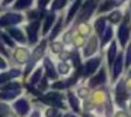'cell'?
<instances>
[{
  "instance_id": "obj_1",
  "label": "cell",
  "mask_w": 131,
  "mask_h": 117,
  "mask_svg": "<svg viewBox=\"0 0 131 117\" xmlns=\"http://www.w3.org/2000/svg\"><path fill=\"white\" fill-rule=\"evenodd\" d=\"M21 21V16L20 14H14V13H9L4 14L3 17L0 18V27L4 26H12V24H17Z\"/></svg>"
},
{
  "instance_id": "obj_2",
  "label": "cell",
  "mask_w": 131,
  "mask_h": 117,
  "mask_svg": "<svg viewBox=\"0 0 131 117\" xmlns=\"http://www.w3.org/2000/svg\"><path fill=\"white\" fill-rule=\"evenodd\" d=\"M45 45H47V44H45V42H42V44H40V45L37 47V49H35V52L32 54V57H31V61H30L28 66H27V69H26V73H24L26 76L28 75L30 69H31L32 66H34L35 61H37V59H40V58H41V55L44 54V49H45Z\"/></svg>"
},
{
  "instance_id": "obj_3",
  "label": "cell",
  "mask_w": 131,
  "mask_h": 117,
  "mask_svg": "<svg viewBox=\"0 0 131 117\" xmlns=\"http://www.w3.org/2000/svg\"><path fill=\"white\" fill-rule=\"evenodd\" d=\"M61 94L59 93H54V92H52V93H48L47 94L45 97H41V100H44V102H47V103H49V104H54V106H58V107H61Z\"/></svg>"
},
{
  "instance_id": "obj_4",
  "label": "cell",
  "mask_w": 131,
  "mask_h": 117,
  "mask_svg": "<svg viewBox=\"0 0 131 117\" xmlns=\"http://www.w3.org/2000/svg\"><path fill=\"white\" fill-rule=\"evenodd\" d=\"M14 109H16V111H17L20 116H26V114L28 113V103H27V100L20 99L18 102H16Z\"/></svg>"
},
{
  "instance_id": "obj_5",
  "label": "cell",
  "mask_w": 131,
  "mask_h": 117,
  "mask_svg": "<svg viewBox=\"0 0 131 117\" xmlns=\"http://www.w3.org/2000/svg\"><path fill=\"white\" fill-rule=\"evenodd\" d=\"M99 65H100V58H93V59L88 61L86 68H85V75H92Z\"/></svg>"
},
{
  "instance_id": "obj_6",
  "label": "cell",
  "mask_w": 131,
  "mask_h": 117,
  "mask_svg": "<svg viewBox=\"0 0 131 117\" xmlns=\"http://www.w3.org/2000/svg\"><path fill=\"white\" fill-rule=\"evenodd\" d=\"M37 31H38V23H32L31 26L27 27L30 42H35V41H37Z\"/></svg>"
},
{
  "instance_id": "obj_7",
  "label": "cell",
  "mask_w": 131,
  "mask_h": 117,
  "mask_svg": "<svg viewBox=\"0 0 131 117\" xmlns=\"http://www.w3.org/2000/svg\"><path fill=\"white\" fill-rule=\"evenodd\" d=\"M96 47H97V38L96 37H92L90 40H89L86 48H85V57H89V55L93 54V52L96 51Z\"/></svg>"
},
{
  "instance_id": "obj_8",
  "label": "cell",
  "mask_w": 131,
  "mask_h": 117,
  "mask_svg": "<svg viewBox=\"0 0 131 117\" xmlns=\"http://www.w3.org/2000/svg\"><path fill=\"white\" fill-rule=\"evenodd\" d=\"M114 71H113V79H117L118 78V75L121 73V69H123V57L121 55H118L117 57V59L114 61Z\"/></svg>"
},
{
  "instance_id": "obj_9",
  "label": "cell",
  "mask_w": 131,
  "mask_h": 117,
  "mask_svg": "<svg viewBox=\"0 0 131 117\" xmlns=\"http://www.w3.org/2000/svg\"><path fill=\"white\" fill-rule=\"evenodd\" d=\"M20 93V89H13V90H3L0 93V99L3 100H12Z\"/></svg>"
},
{
  "instance_id": "obj_10",
  "label": "cell",
  "mask_w": 131,
  "mask_h": 117,
  "mask_svg": "<svg viewBox=\"0 0 131 117\" xmlns=\"http://www.w3.org/2000/svg\"><path fill=\"white\" fill-rule=\"evenodd\" d=\"M118 40L121 42V45H124L128 40V27L127 26H121L118 30Z\"/></svg>"
},
{
  "instance_id": "obj_11",
  "label": "cell",
  "mask_w": 131,
  "mask_h": 117,
  "mask_svg": "<svg viewBox=\"0 0 131 117\" xmlns=\"http://www.w3.org/2000/svg\"><path fill=\"white\" fill-rule=\"evenodd\" d=\"M104 80H106V73H104V71H102L99 75H96L94 78H92L89 83H90V86H97V85L104 83Z\"/></svg>"
},
{
  "instance_id": "obj_12",
  "label": "cell",
  "mask_w": 131,
  "mask_h": 117,
  "mask_svg": "<svg viewBox=\"0 0 131 117\" xmlns=\"http://www.w3.org/2000/svg\"><path fill=\"white\" fill-rule=\"evenodd\" d=\"M18 75H20V72H18L17 69H13V71L9 72V73H2L0 75V85L4 83L6 80H9L10 78H16V76H18Z\"/></svg>"
},
{
  "instance_id": "obj_13",
  "label": "cell",
  "mask_w": 131,
  "mask_h": 117,
  "mask_svg": "<svg viewBox=\"0 0 131 117\" xmlns=\"http://www.w3.org/2000/svg\"><path fill=\"white\" fill-rule=\"evenodd\" d=\"M125 97H127V93H125V90H124V85L120 83V86L117 88V103L121 104V103L124 102Z\"/></svg>"
},
{
  "instance_id": "obj_14",
  "label": "cell",
  "mask_w": 131,
  "mask_h": 117,
  "mask_svg": "<svg viewBox=\"0 0 131 117\" xmlns=\"http://www.w3.org/2000/svg\"><path fill=\"white\" fill-rule=\"evenodd\" d=\"M16 59L18 62H26L28 59V52H27V49H17L16 51Z\"/></svg>"
},
{
  "instance_id": "obj_15",
  "label": "cell",
  "mask_w": 131,
  "mask_h": 117,
  "mask_svg": "<svg viewBox=\"0 0 131 117\" xmlns=\"http://www.w3.org/2000/svg\"><path fill=\"white\" fill-rule=\"evenodd\" d=\"M93 102L96 104H102L103 102H106V92L104 90H100V92H96L93 94Z\"/></svg>"
},
{
  "instance_id": "obj_16",
  "label": "cell",
  "mask_w": 131,
  "mask_h": 117,
  "mask_svg": "<svg viewBox=\"0 0 131 117\" xmlns=\"http://www.w3.org/2000/svg\"><path fill=\"white\" fill-rule=\"evenodd\" d=\"M9 33H10V34H12L17 41H20V42H24V41H26L24 34L20 31V30H17V28H9Z\"/></svg>"
},
{
  "instance_id": "obj_17",
  "label": "cell",
  "mask_w": 131,
  "mask_h": 117,
  "mask_svg": "<svg viewBox=\"0 0 131 117\" xmlns=\"http://www.w3.org/2000/svg\"><path fill=\"white\" fill-rule=\"evenodd\" d=\"M45 69H47V73H48L49 78H52V79L57 78L55 69H54V66H52V63H51V61H49V59H45Z\"/></svg>"
},
{
  "instance_id": "obj_18",
  "label": "cell",
  "mask_w": 131,
  "mask_h": 117,
  "mask_svg": "<svg viewBox=\"0 0 131 117\" xmlns=\"http://www.w3.org/2000/svg\"><path fill=\"white\" fill-rule=\"evenodd\" d=\"M54 20H55V16L54 14H48V16H47L45 24H44V30H42L44 34H45V33H48V30L51 28V24L54 23Z\"/></svg>"
},
{
  "instance_id": "obj_19",
  "label": "cell",
  "mask_w": 131,
  "mask_h": 117,
  "mask_svg": "<svg viewBox=\"0 0 131 117\" xmlns=\"http://www.w3.org/2000/svg\"><path fill=\"white\" fill-rule=\"evenodd\" d=\"M94 9V0H89V9L88 7H85V10H83L82 13V17L80 18H89V16H90L92 10Z\"/></svg>"
},
{
  "instance_id": "obj_20",
  "label": "cell",
  "mask_w": 131,
  "mask_h": 117,
  "mask_svg": "<svg viewBox=\"0 0 131 117\" xmlns=\"http://www.w3.org/2000/svg\"><path fill=\"white\" fill-rule=\"evenodd\" d=\"M80 3H82V0H76V2H75V3L72 4L71 10H69V14H68V21H71V20H72V17H73V14L76 13V10L79 9Z\"/></svg>"
},
{
  "instance_id": "obj_21",
  "label": "cell",
  "mask_w": 131,
  "mask_h": 117,
  "mask_svg": "<svg viewBox=\"0 0 131 117\" xmlns=\"http://www.w3.org/2000/svg\"><path fill=\"white\" fill-rule=\"evenodd\" d=\"M114 57H116V44H111L110 45V49L107 52V59H108V63H113L114 61Z\"/></svg>"
},
{
  "instance_id": "obj_22",
  "label": "cell",
  "mask_w": 131,
  "mask_h": 117,
  "mask_svg": "<svg viewBox=\"0 0 131 117\" xmlns=\"http://www.w3.org/2000/svg\"><path fill=\"white\" fill-rule=\"evenodd\" d=\"M68 97H69V102H71L72 109H73L75 111H79V103H78V100H76V97H75V94H73V93H69Z\"/></svg>"
},
{
  "instance_id": "obj_23",
  "label": "cell",
  "mask_w": 131,
  "mask_h": 117,
  "mask_svg": "<svg viewBox=\"0 0 131 117\" xmlns=\"http://www.w3.org/2000/svg\"><path fill=\"white\" fill-rule=\"evenodd\" d=\"M111 35H113V30H111V28H106L104 34H103V38H102V45H104V44L108 42V40L111 38Z\"/></svg>"
},
{
  "instance_id": "obj_24",
  "label": "cell",
  "mask_w": 131,
  "mask_h": 117,
  "mask_svg": "<svg viewBox=\"0 0 131 117\" xmlns=\"http://www.w3.org/2000/svg\"><path fill=\"white\" fill-rule=\"evenodd\" d=\"M31 2H32V0H18L14 7H16V9H18V10H20V9H26V7H28L30 4H31Z\"/></svg>"
},
{
  "instance_id": "obj_25",
  "label": "cell",
  "mask_w": 131,
  "mask_h": 117,
  "mask_svg": "<svg viewBox=\"0 0 131 117\" xmlns=\"http://www.w3.org/2000/svg\"><path fill=\"white\" fill-rule=\"evenodd\" d=\"M94 27H96V31L102 34V33L104 31V28H106V27H104V20H103V18L97 20V21H96V26H94Z\"/></svg>"
},
{
  "instance_id": "obj_26",
  "label": "cell",
  "mask_w": 131,
  "mask_h": 117,
  "mask_svg": "<svg viewBox=\"0 0 131 117\" xmlns=\"http://www.w3.org/2000/svg\"><path fill=\"white\" fill-rule=\"evenodd\" d=\"M120 18H121V14H120L118 12H114V13H111V14H110V21H111V23H118Z\"/></svg>"
},
{
  "instance_id": "obj_27",
  "label": "cell",
  "mask_w": 131,
  "mask_h": 117,
  "mask_svg": "<svg viewBox=\"0 0 131 117\" xmlns=\"http://www.w3.org/2000/svg\"><path fill=\"white\" fill-rule=\"evenodd\" d=\"M65 3H66V0H55L52 9H54V10H58V9H61L62 6H65Z\"/></svg>"
},
{
  "instance_id": "obj_28",
  "label": "cell",
  "mask_w": 131,
  "mask_h": 117,
  "mask_svg": "<svg viewBox=\"0 0 131 117\" xmlns=\"http://www.w3.org/2000/svg\"><path fill=\"white\" fill-rule=\"evenodd\" d=\"M40 78H41V69H38V71H35V73L32 75V78H31V85L37 83L38 80H40Z\"/></svg>"
},
{
  "instance_id": "obj_29",
  "label": "cell",
  "mask_w": 131,
  "mask_h": 117,
  "mask_svg": "<svg viewBox=\"0 0 131 117\" xmlns=\"http://www.w3.org/2000/svg\"><path fill=\"white\" fill-rule=\"evenodd\" d=\"M58 71H59V73H63V75H65L66 72L69 71V66L66 65V63L61 62V63H59V66H58Z\"/></svg>"
},
{
  "instance_id": "obj_30",
  "label": "cell",
  "mask_w": 131,
  "mask_h": 117,
  "mask_svg": "<svg viewBox=\"0 0 131 117\" xmlns=\"http://www.w3.org/2000/svg\"><path fill=\"white\" fill-rule=\"evenodd\" d=\"M4 90H13V89H20V86H18V83H9V85H4L3 86Z\"/></svg>"
},
{
  "instance_id": "obj_31",
  "label": "cell",
  "mask_w": 131,
  "mask_h": 117,
  "mask_svg": "<svg viewBox=\"0 0 131 117\" xmlns=\"http://www.w3.org/2000/svg\"><path fill=\"white\" fill-rule=\"evenodd\" d=\"M110 7H113V2H106V3L99 9V12H106V10H108Z\"/></svg>"
},
{
  "instance_id": "obj_32",
  "label": "cell",
  "mask_w": 131,
  "mask_h": 117,
  "mask_svg": "<svg viewBox=\"0 0 131 117\" xmlns=\"http://www.w3.org/2000/svg\"><path fill=\"white\" fill-rule=\"evenodd\" d=\"M59 28H61V23H58L57 26H55V28L52 30V33H51V38L54 40V37H57V34L59 33Z\"/></svg>"
},
{
  "instance_id": "obj_33",
  "label": "cell",
  "mask_w": 131,
  "mask_h": 117,
  "mask_svg": "<svg viewBox=\"0 0 131 117\" xmlns=\"http://www.w3.org/2000/svg\"><path fill=\"white\" fill-rule=\"evenodd\" d=\"M61 49H62V44H59V42H54V44H52V51H54V52H59Z\"/></svg>"
},
{
  "instance_id": "obj_34",
  "label": "cell",
  "mask_w": 131,
  "mask_h": 117,
  "mask_svg": "<svg viewBox=\"0 0 131 117\" xmlns=\"http://www.w3.org/2000/svg\"><path fill=\"white\" fill-rule=\"evenodd\" d=\"M79 31H80V34H88V33H89V27L86 26V24H82V26L79 27Z\"/></svg>"
},
{
  "instance_id": "obj_35",
  "label": "cell",
  "mask_w": 131,
  "mask_h": 117,
  "mask_svg": "<svg viewBox=\"0 0 131 117\" xmlns=\"http://www.w3.org/2000/svg\"><path fill=\"white\" fill-rule=\"evenodd\" d=\"M0 37L3 38V40H4V42H6V44H9V45H10V47H13V41H12V40H10V38H9V37H7V35H6V34H2V35H0Z\"/></svg>"
},
{
  "instance_id": "obj_36",
  "label": "cell",
  "mask_w": 131,
  "mask_h": 117,
  "mask_svg": "<svg viewBox=\"0 0 131 117\" xmlns=\"http://www.w3.org/2000/svg\"><path fill=\"white\" fill-rule=\"evenodd\" d=\"M7 111H9V107L6 104H3V103H0V114H4Z\"/></svg>"
},
{
  "instance_id": "obj_37",
  "label": "cell",
  "mask_w": 131,
  "mask_h": 117,
  "mask_svg": "<svg viewBox=\"0 0 131 117\" xmlns=\"http://www.w3.org/2000/svg\"><path fill=\"white\" fill-rule=\"evenodd\" d=\"M54 88L55 89H63V88H65V83H63V82H57L54 85Z\"/></svg>"
},
{
  "instance_id": "obj_38",
  "label": "cell",
  "mask_w": 131,
  "mask_h": 117,
  "mask_svg": "<svg viewBox=\"0 0 131 117\" xmlns=\"http://www.w3.org/2000/svg\"><path fill=\"white\" fill-rule=\"evenodd\" d=\"M55 114H57V113H55L54 109H49V110H47V117H54Z\"/></svg>"
},
{
  "instance_id": "obj_39",
  "label": "cell",
  "mask_w": 131,
  "mask_h": 117,
  "mask_svg": "<svg viewBox=\"0 0 131 117\" xmlns=\"http://www.w3.org/2000/svg\"><path fill=\"white\" fill-rule=\"evenodd\" d=\"M48 2L49 0H38V4H40V7H44V6L48 4Z\"/></svg>"
},
{
  "instance_id": "obj_40",
  "label": "cell",
  "mask_w": 131,
  "mask_h": 117,
  "mask_svg": "<svg viewBox=\"0 0 131 117\" xmlns=\"http://www.w3.org/2000/svg\"><path fill=\"white\" fill-rule=\"evenodd\" d=\"M79 94L82 97H85L86 94H88V89H79Z\"/></svg>"
},
{
  "instance_id": "obj_41",
  "label": "cell",
  "mask_w": 131,
  "mask_h": 117,
  "mask_svg": "<svg viewBox=\"0 0 131 117\" xmlns=\"http://www.w3.org/2000/svg\"><path fill=\"white\" fill-rule=\"evenodd\" d=\"M0 52H2L3 55H9V52L4 49V47H3V44H2V42H0Z\"/></svg>"
},
{
  "instance_id": "obj_42",
  "label": "cell",
  "mask_w": 131,
  "mask_h": 117,
  "mask_svg": "<svg viewBox=\"0 0 131 117\" xmlns=\"http://www.w3.org/2000/svg\"><path fill=\"white\" fill-rule=\"evenodd\" d=\"M82 42H83L82 37H78L76 40H75V44H76V45H82Z\"/></svg>"
},
{
  "instance_id": "obj_43",
  "label": "cell",
  "mask_w": 131,
  "mask_h": 117,
  "mask_svg": "<svg viewBox=\"0 0 131 117\" xmlns=\"http://www.w3.org/2000/svg\"><path fill=\"white\" fill-rule=\"evenodd\" d=\"M6 68V62H4L3 58H0V69H4Z\"/></svg>"
},
{
  "instance_id": "obj_44",
  "label": "cell",
  "mask_w": 131,
  "mask_h": 117,
  "mask_svg": "<svg viewBox=\"0 0 131 117\" xmlns=\"http://www.w3.org/2000/svg\"><path fill=\"white\" fill-rule=\"evenodd\" d=\"M116 117H128V114L124 113V111H120V113L116 114Z\"/></svg>"
},
{
  "instance_id": "obj_45",
  "label": "cell",
  "mask_w": 131,
  "mask_h": 117,
  "mask_svg": "<svg viewBox=\"0 0 131 117\" xmlns=\"http://www.w3.org/2000/svg\"><path fill=\"white\" fill-rule=\"evenodd\" d=\"M45 88H47V79H42V82L40 85V89H45Z\"/></svg>"
},
{
  "instance_id": "obj_46",
  "label": "cell",
  "mask_w": 131,
  "mask_h": 117,
  "mask_svg": "<svg viewBox=\"0 0 131 117\" xmlns=\"http://www.w3.org/2000/svg\"><path fill=\"white\" fill-rule=\"evenodd\" d=\"M130 61H131V52L128 51L127 52V62H125V63H127V65H130Z\"/></svg>"
},
{
  "instance_id": "obj_47",
  "label": "cell",
  "mask_w": 131,
  "mask_h": 117,
  "mask_svg": "<svg viewBox=\"0 0 131 117\" xmlns=\"http://www.w3.org/2000/svg\"><path fill=\"white\" fill-rule=\"evenodd\" d=\"M10 2H12V0H4V2H3V4H7V3H10Z\"/></svg>"
},
{
  "instance_id": "obj_48",
  "label": "cell",
  "mask_w": 131,
  "mask_h": 117,
  "mask_svg": "<svg viewBox=\"0 0 131 117\" xmlns=\"http://www.w3.org/2000/svg\"><path fill=\"white\" fill-rule=\"evenodd\" d=\"M66 117H73V116H71V114H68V116H66Z\"/></svg>"
}]
</instances>
